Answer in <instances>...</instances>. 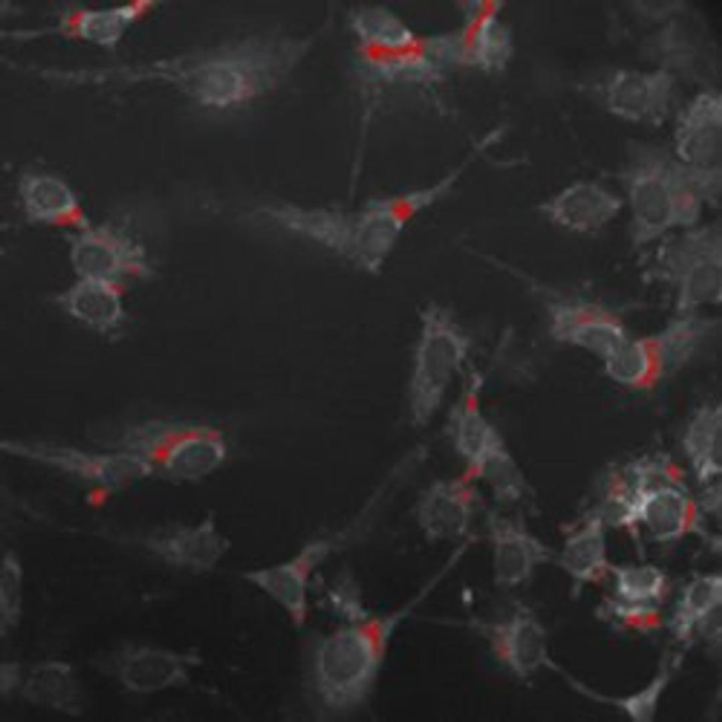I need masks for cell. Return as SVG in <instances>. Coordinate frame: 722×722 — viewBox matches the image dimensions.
<instances>
[{
  "label": "cell",
  "mask_w": 722,
  "mask_h": 722,
  "mask_svg": "<svg viewBox=\"0 0 722 722\" xmlns=\"http://www.w3.org/2000/svg\"><path fill=\"white\" fill-rule=\"evenodd\" d=\"M23 699L35 706L69 716H79L85 710V697L80 679L68 662L49 659L32 665L24 673L20 688Z\"/></svg>",
  "instance_id": "3957f363"
},
{
  "label": "cell",
  "mask_w": 722,
  "mask_h": 722,
  "mask_svg": "<svg viewBox=\"0 0 722 722\" xmlns=\"http://www.w3.org/2000/svg\"><path fill=\"white\" fill-rule=\"evenodd\" d=\"M721 577L709 575L700 577L685 589L680 603L684 618L696 621L705 618L721 606Z\"/></svg>",
  "instance_id": "7c38bea8"
},
{
  "label": "cell",
  "mask_w": 722,
  "mask_h": 722,
  "mask_svg": "<svg viewBox=\"0 0 722 722\" xmlns=\"http://www.w3.org/2000/svg\"><path fill=\"white\" fill-rule=\"evenodd\" d=\"M668 681L667 673H661L647 687L620 702L627 714L635 721L652 719L660 694Z\"/></svg>",
  "instance_id": "5bb4252c"
},
{
  "label": "cell",
  "mask_w": 722,
  "mask_h": 722,
  "mask_svg": "<svg viewBox=\"0 0 722 722\" xmlns=\"http://www.w3.org/2000/svg\"><path fill=\"white\" fill-rule=\"evenodd\" d=\"M59 301L75 317L102 331L114 327L122 317L118 293L106 281L82 279Z\"/></svg>",
  "instance_id": "5b68a950"
},
{
  "label": "cell",
  "mask_w": 722,
  "mask_h": 722,
  "mask_svg": "<svg viewBox=\"0 0 722 722\" xmlns=\"http://www.w3.org/2000/svg\"><path fill=\"white\" fill-rule=\"evenodd\" d=\"M20 194L28 216L38 221H52L71 213L75 199L61 180L49 175H29L20 183Z\"/></svg>",
  "instance_id": "52a82bcc"
},
{
  "label": "cell",
  "mask_w": 722,
  "mask_h": 722,
  "mask_svg": "<svg viewBox=\"0 0 722 722\" xmlns=\"http://www.w3.org/2000/svg\"><path fill=\"white\" fill-rule=\"evenodd\" d=\"M663 585L661 573L650 565L622 568L617 572L616 588L620 596L631 602L644 601L659 596Z\"/></svg>",
  "instance_id": "4fadbf2b"
},
{
  "label": "cell",
  "mask_w": 722,
  "mask_h": 722,
  "mask_svg": "<svg viewBox=\"0 0 722 722\" xmlns=\"http://www.w3.org/2000/svg\"><path fill=\"white\" fill-rule=\"evenodd\" d=\"M721 424L716 420L697 424L689 434L688 453L702 479L721 472Z\"/></svg>",
  "instance_id": "9c48e42d"
},
{
  "label": "cell",
  "mask_w": 722,
  "mask_h": 722,
  "mask_svg": "<svg viewBox=\"0 0 722 722\" xmlns=\"http://www.w3.org/2000/svg\"><path fill=\"white\" fill-rule=\"evenodd\" d=\"M604 538L598 523H592L566 545L564 561L577 575H591L602 563Z\"/></svg>",
  "instance_id": "30bf717a"
},
{
  "label": "cell",
  "mask_w": 722,
  "mask_h": 722,
  "mask_svg": "<svg viewBox=\"0 0 722 722\" xmlns=\"http://www.w3.org/2000/svg\"><path fill=\"white\" fill-rule=\"evenodd\" d=\"M441 185L372 199L355 211L298 210V229L369 272L379 271L409 221L442 191Z\"/></svg>",
  "instance_id": "6da1fadb"
},
{
  "label": "cell",
  "mask_w": 722,
  "mask_h": 722,
  "mask_svg": "<svg viewBox=\"0 0 722 722\" xmlns=\"http://www.w3.org/2000/svg\"><path fill=\"white\" fill-rule=\"evenodd\" d=\"M357 56L368 77L383 82L415 80L423 67L421 40L395 14L382 7L356 8L350 17Z\"/></svg>",
  "instance_id": "7a4b0ae2"
},
{
  "label": "cell",
  "mask_w": 722,
  "mask_h": 722,
  "mask_svg": "<svg viewBox=\"0 0 722 722\" xmlns=\"http://www.w3.org/2000/svg\"><path fill=\"white\" fill-rule=\"evenodd\" d=\"M489 437V429L480 419H468L459 432V447L465 455L479 458L484 454Z\"/></svg>",
  "instance_id": "9a60e30c"
},
{
  "label": "cell",
  "mask_w": 722,
  "mask_h": 722,
  "mask_svg": "<svg viewBox=\"0 0 722 722\" xmlns=\"http://www.w3.org/2000/svg\"><path fill=\"white\" fill-rule=\"evenodd\" d=\"M110 665L116 680L132 693L154 691L166 680L164 656L146 647L130 642L120 646L111 654Z\"/></svg>",
  "instance_id": "8992f818"
},
{
  "label": "cell",
  "mask_w": 722,
  "mask_h": 722,
  "mask_svg": "<svg viewBox=\"0 0 722 722\" xmlns=\"http://www.w3.org/2000/svg\"><path fill=\"white\" fill-rule=\"evenodd\" d=\"M133 245L128 239L109 229L85 233L75 241L71 262L82 279L113 283L133 263Z\"/></svg>",
  "instance_id": "277c9868"
},
{
  "label": "cell",
  "mask_w": 722,
  "mask_h": 722,
  "mask_svg": "<svg viewBox=\"0 0 722 722\" xmlns=\"http://www.w3.org/2000/svg\"><path fill=\"white\" fill-rule=\"evenodd\" d=\"M24 672L21 664L16 661H2L0 665V695L7 698L17 690L23 683Z\"/></svg>",
  "instance_id": "2e32d148"
},
{
  "label": "cell",
  "mask_w": 722,
  "mask_h": 722,
  "mask_svg": "<svg viewBox=\"0 0 722 722\" xmlns=\"http://www.w3.org/2000/svg\"><path fill=\"white\" fill-rule=\"evenodd\" d=\"M640 516L656 537L669 539L676 536L683 527L687 503L685 497L671 488L650 491L642 500Z\"/></svg>",
  "instance_id": "ba28073f"
},
{
  "label": "cell",
  "mask_w": 722,
  "mask_h": 722,
  "mask_svg": "<svg viewBox=\"0 0 722 722\" xmlns=\"http://www.w3.org/2000/svg\"><path fill=\"white\" fill-rule=\"evenodd\" d=\"M23 589L21 570L13 561L3 565L0 579V632L6 635L20 623Z\"/></svg>",
  "instance_id": "8fae6325"
}]
</instances>
